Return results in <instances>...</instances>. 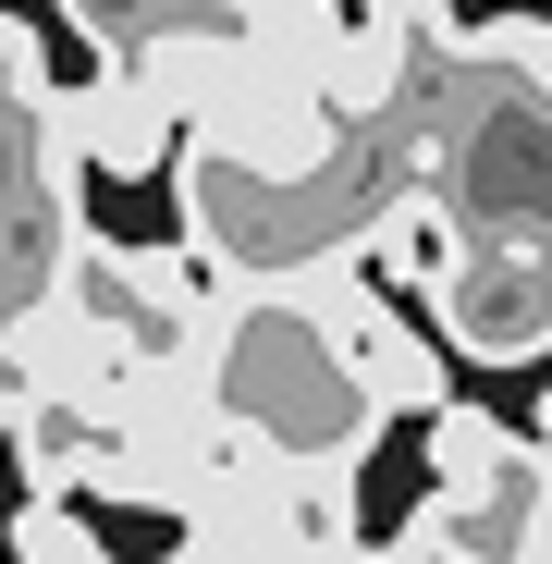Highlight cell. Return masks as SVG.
<instances>
[{
    "instance_id": "6da1fadb",
    "label": "cell",
    "mask_w": 552,
    "mask_h": 564,
    "mask_svg": "<svg viewBox=\"0 0 552 564\" xmlns=\"http://www.w3.org/2000/svg\"><path fill=\"white\" fill-rule=\"evenodd\" d=\"M430 319H442L454 356H479V368L540 356V344H552V258H504V246H479V258L430 295Z\"/></svg>"
},
{
    "instance_id": "7a4b0ae2",
    "label": "cell",
    "mask_w": 552,
    "mask_h": 564,
    "mask_svg": "<svg viewBox=\"0 0 552 564\" xmlns=\"http://www.w3.org/2000/svg\"><path fill=\"white\" fill-rule=\"evenodd\" d=\"M50 123H62V148H74V172L86 160H111V172H160L172 148H184V111L160 99L148 74H99V86H74V99H50Z\"/></svg>"
},
{
    "instance_id": "3957f363",
    "label": "cell",
    "mask_w": 552,
    "mask_h": 564,
    "mask_svg": "<svg viewBox=\"0 0 552 564\" xmlns=\"http://www.w3.org/2000/svg\"><path fill=\"white\" fill-rule=\"evenodd\" d=\"M332 356H344V381L381 405V417H430V405L454 393V356H442V344H430L393 295H368V307L332 332Z\"/></svg>"
},
{
    "instance_id": "277c9868",
    "label": "cell",
    "mask_w": 552,
    "mask_h": 564,
    "mask_svg": "<svg viewBox=\"0 0 552 564\" xmlns=\"http://www.w3.org/2000/svg\"><path fill=\"white\" fill-rule=\"evenodd\" d=\"M516 454H528V442H516L491 405H454V393H442V405L418 417V466H430V491H491Z\"/></svg>"
},
{
    "instance_id": "5b68a950",
    "label": "cell",
    "mask_w": 552,
    "mask_h": 564,
    "mask_svg": "<svg viewBox=\"0 0 552 564\" xmlns=\"http://www.w3.org/2000/svg\"><path fill=\"white\" fill-rule=\"evenodd\" d=\"M13 564H111V552H99V528H86L62 491H37V503L13 516Z\"/></svg>"
},
{
    "instance_id": "8992f818",
    "label": "cell",
    "mask_w": 552,
    "mask_h": 564,
    "mask_svg": "<svg viewBox=\"0 0 552 564\" xmlns=\"http://www.w3.org/2000/svg\"><path fill=\"white\" fill-rule=\"evenodd\" d=\"M62 13H74V25H86V37H99V50H111V62H123V50H136V37H148V25H172V13H184V0H62Z\"/></svg>"
},
{
    "instance_id": "52a82bcc",
    "label": "cell",
    "mask_w": 552,
    "mask_h": 564,
    "mask_svg": "<svg viewBox=\"0 0 552 564\" xmlns=\"http://www.w3.org/2000/svg\"><path fill=\"white\" fill-rule=\"evenodd\" d=\"M528 466H540V479H552V405H540V442H528Z\"/></svg>"
}]
</instances>
